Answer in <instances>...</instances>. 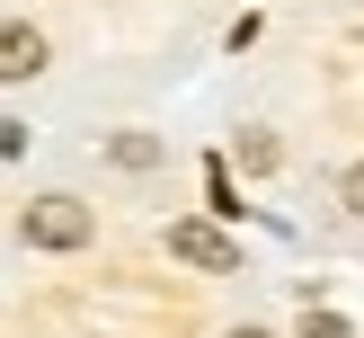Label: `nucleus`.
<instances>
[{
    "label": "nucleus",
    "mask_w": 364,
    "mask_h": 338,
    "mask_svg": "<svg viewBox=\"0 0 364 338\" xmlns=\"http://www.w3.org/2000/svg\"><path fill=\"white\" fill-rule=\"evenodd\" d=\"M347 205L364 213V160H355V169H347Z\"/></svg>",
    "instance_id": "obj_6"
},
{
    "label": "nucleus",
    "mask_w": 364,
    "mask_h": 338,
    "mask_svg": "<svg viewBox=\"0 0 364 338\" xmlns=\"http://www.w3.org/2000/svg\"><path fill=\"white\" fill-rule=\"evenodd\" d=\"M302 338H347V320L338 312H302Z\"/></svg>",
    "instance_id": "obj_5"
},
{
    "label": "nucleus",
    "mask_w": 364,
    "mask_h": 338,
    "mask_svg": "<svg viewBox=\"0 0 364 338\" xmlns=\"http://www.w3.org/2000/svg\"><path fill=\"white\" fill-rule=\"evenodd\" d=\"M169 258L205 267V276H231V267H240V241H231L223 223H169Z\"/></svg>",
    "instance_id": "obj_2"
},
{
    "label": "nucleus",
    "mask_w": 364,
    "mask_h": 338,
    "mask_svg": "<svg viewBox=\"0 0 364 338\" xmlns=\"http://www.w3.org/2000/svg\"><path fill=\"white\" fill-rule=\"evenodd\" d=\"M107 160H116V169H160V142H151V134H116Z\"/></svg>",
    "instance_id": "obj_4"
},
{
    "label": "nucleus",
    "mask_w": 364,
    "mask_h": 338,
    "mask_svg": "<svg viewBox=\"0 0 364 338\" xmlns=\"http://www.w3.org/2000/svg\"><path fill=\"white\" fill-rule=\"evenodd\" d=\"M231 338H267V329H231Z\"/></svg>",
    "instance_id": "obj_7"
},
{
    "label": "nucleus",
    "mask_w": 364,
    "mask_h": 338,
    "mask_svg": "<svg viewBox=\"0 0 364 338\" xmlns=\"http://www.w3.org/2000/svg\"><path fill=\"white\" fill-rule=\"evenodd\" d=\"M89 231H98V223H89L80 196H36V205H27V241L36 249H89Z\"/></svg>",
    "instance_id": "obj_1"
},
{
    "label": "nucleus",
    "mask_w": 364,
    "mask_h": 338,
    "mask_svg": "<svg viewBox=\"0 0 364 338\" xmlns=\"http://www.w3.org/2000/svg\"><path fill=\"white\" fill-rule=\"evenodd\" d=\"M36 71H45V36L9 18V27H0V80H36Z\"/></svg>",
    "instance_id": "obj_3"
}]
</instances>
